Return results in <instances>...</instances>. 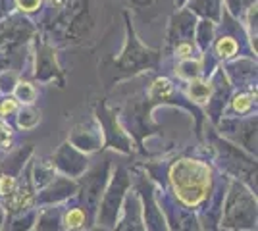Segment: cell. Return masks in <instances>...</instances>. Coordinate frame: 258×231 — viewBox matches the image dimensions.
I'll return each instance as SVG.
<instances>
[{
    "label": "cell",
    "mask_w": 258,
    "mask_h": 231,
    "mask_svg": "<svg viewBox=\"0 0 258 231\" xmlns=\"http://www.w3.org/2000/svg\"><path fill=\"white\" fill-rule=\"evenodd\" d=\"M172 183L177 191V197L185 204H197L206 195L210 183V170L201 162L181 160L172 168Z\"/></svg>",
    "instance_id": "cell-1"
},
{
    "label": "cell",
    "mask_w": 258,
    "mask_h": 231,
    "mask_svg": "<svg viewBox=\"0 0 258 231\" xmlns=\"http://www.w3.org/2000/svg\"><path fill=\"white\" fill-rule=\"evenodd\" d=\"M83 212L81 210H72L66 214V227L68 229H79L83 225Z\"/></svg>",
    "instance_id": "cell-2"
},
{
    "label": "cell",
    "mask_w": 258,
    "mask_h": 231,
    "mask_svg": "<svg viewBox=\"0 0 258 231\" xmlns=\"http://www.w3.org/2000/svg\"><path fill=\"white\" fill-rule=\"evenodd\" d=\"M235 48H237V44L233 43L231 39H224V41H220V44H218V50L226 56L235 54Z\"/></svg>",
    "instance_id": "cell-3"
},
{
    "label": "cell",
    "mask_w": 258,
    "mask_h": 231,
    "mask_svg": "<svg viewBox=\"0 0 258 231\" xmlns=\"http://www.w3.org/2000/svg\"><path fill=\"white\" fill-rule=\"evenodd\" d=\"M27 202H29V193H23V191H20V193L10 200V204L14 208H22Z\"/></svg>",
    "instance_id": "cell-4"
},
{
    "label": "cell",
    "mask_w": 258,
    "mask_h": 231,
    "mask_svg": "<svg viewBox=\"0 0 258 231\" xmlns=\"http://www.w3.org/2000/svg\"><path fill=\"white\" fill-rule=\"evenodd\" d=\"M0 193L2 195H12L14 193V179L12 177H2L0 179Z\"/></svg>",
    "instance_id": "cell-5"
},
{
    "label": "cell",
    "mask_w": 258,
    "mask_h": 231,
    "mask_svg": "<svg viewBox=\"0 0 258 231\" xmlns=\"http://www.w3.org/2000/svg\"><path fill=\"white\" fill-rule=\"evenodd\" d=\"M158 93H162V95H168V93H170V83H168L166 79L156 81V85H154V95H158Z\"/></svg>",
    "instance_id": "cell-6"
},
{
    "label": "cell",
    "mask_w": 258,
    "mask_h": 231,
    "mask_svg": "<svg viewBox=\"0 0 258 231\" xmlns=\"http://www.w3.org/2000/svg\"><path fill=\"white\" fill-rule=\"evenodd\" d=\"M248 106H250L248 97H239V99L235 100V110H247Z\"/></svg>",
    "instance_id": "cell-7"
},
{
    "label": "cell",
    "mask_w": 258,
    "mask_h": 231,
    "mask_svg": "<svg viewBox=\"0 0 258 231\" xmlns=\"http://www.w3.org/2000/svg\"><path fill=\"white\" fill-rule=\"evenodd\" d=\"M18 2H20V6H22L23 10H33L39 4V0H18Z\"/></svg>",
    "instance_id": "cell-8"
},
{
    "label": "cell",
    "mask_w": 258,
    "mask_h": 231,
    "mask_svg": "<svg viewBox=\"0 0 258 231\" xmlns=\"http://www.w3.org/2000/svg\"><path fill=\"white\" fill-rule=\"evenodd\" d=\"M0 110L4 112V114H6V112H14L16 110V102H14V100H6V102L2 104V108H0Z\"/></svg>",
    "instance_id": "cell-9"
},
{
    "label": "cell",
    "mask_w": 258,
    "mask_h": 231,
    "mask_svg": "<svg viewBox=\"0 0 258 231\" xmlns=\"http://www.w3.org/2000/svg\"><path fill=\"white\" fill-rule=\"evenodd\" d=\"M189 52H191V48H189V44H181V46H179V54H181V56H187V54H189Z\"/></svg>",
    "instance_id": "cell-10"
},
{
    "label": "cell",
    "mask_w": 258,
    "mask_h": 231,
    "mask_svg": "<svg viewBox=\"0 0 258 231\" xmlns=\"http://www.w3.org/2000/svg\"><path fill=\"white\" fill-rule=\"evenodd\" d=\"M50 2H52V4H56V6H62L66 0H50Z\"/></svg>",
    "instance_id": "cell-11"
}]
</instances>
